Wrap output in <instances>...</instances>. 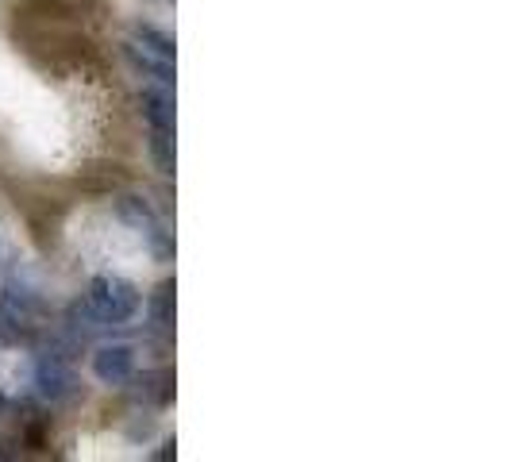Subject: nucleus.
Segmentation results:
<instances>
[{"label":"nucleus","mask_w":512,"mask_h":462,"mask_svg":"<svg viewBox=\"0 0 512 462\" xmlns=\"http://www.w3.org/2000/svg\"><path fill=\"white\" fill-rule=\"evenodd\" d=\"M85 305H89V312H93L101 324H108V328H124V324H131V320L139 316L143 301H139V289H135L131 282L116 278V274H101V278L89 282Z\"/></svg>","instance_id":"obj_1"},{"label":"nucleus","mask_w":512,"mask_h":462,"mask_svg":"<svg viewBox=\"0 0 512 462\" xmlns=\"http://www.w3.org/2000/svg\"><path fill=\"white\" fill-rule=\"evenodd\" d=\"M112 212H116L131 231H139V235L147 239L154 262H170V258H174V231H166L162 216L154 212L147 197H139V193H124V197L112 205Z\"/></svg>","instance_id":"obj_2"},{"label":"nucleus","mask_w":512,"mask_h":462,"mask_svg":"<svg viewBox=\"0 0 512 462\" xmlns=\"http://www.w3.org/2000/svg\"><path fill=\"white\" fill-rule=\"evenodd\" d=\"M35 389L47 405H62L77 393V378L70 370V355L62 351H43L35 359Z\"/></svg>","instance_id":"obj_3"},{"label":"nucleus","mask_w":512,"mask_h":462,"mask_svg":"<svg viewBox=\"0 0 512 462\" xmlns=\"http://www.w3.org/2000/svg\"><path fill=\"white\" fill-rule=\"evenodd\" d=\"M93 378L108 389H124L135 378V347L131 343H101L93 351Z\"/></svg>","instance_id":"obj_4"},{"label":"nucleus","mask_w":512,"mask_h":462,"mask_svg":"<svg viewBox=\"0 0 512 462\" xmlns=\"http://www.w3.org/2000/svg\"><path fill=\"white\" fill-rule=\"evenodd\" d=\"M124 58H128V66L135 70L139 77H147L151 85H162V89H174V62H166V58H158V54L143 51V47H135V43H124Z\"/></svg>","instance_id":"obj_5"},{"label":"nucleus","mask_w":512,"mask_h":462,"mask_svg":"<svg viewBox=\"0 0 512 462\" xmlns=\"http://www.w3.org/2000/svg\"><path fill=\"white\" fill-rule=\"evenodd\" d=\"M147 332L158 339L174 335V282H162L147 301Z\"/></svg>","instance_id":"obj_6"},{"label":"nucleus","mask_w":512,"mask_h":462,"mask_svg":"<svg viewBox=\"0 0 512 462\" xmlns=\"http://www.w3.org/2000/svg\"><path fill=\"white\" fill-rule=\"evenodd\" d=\"M139 112H143L147 128H170L174 131V97H170V89H162V85H147V89L139 93Z\"/></svg>","instance_id":"obj_7"},{"label":"nucleus","mask_w":512,"mask_h":462,"mask_svg":"<svg viewBox=\"0 0 512 462\" xmlns=\"http://www.w3.org/2000/svg\"><path fill=\"white\" fill-rule=\"evenodd\" d=\"M139 401H151L158 409H166L174 401V374L170 370H147L139 378Z\"/></svg>","instance_id":"obj_8"},{"label":"nucleus","mask_w":512,"mask_h":462,"mask_svg":"<svg viewBox=\"0 0 512 462\" xmlns=\"http://www.w3.org/2000/svg\"><path fill=\"white\" fill-rule=\"evenodd\" d=\"M131 43H135V47H143V51L158 54V58H166V62H174V39H170L162 27L135 24L131 27Z\"/></svg>","instance_id":"obj_9"},{"label":"nucleus","mask_w":512,"mask_h":462,"mask_svg":"<svg viewBox=\"0 0 512 462\" xmlns=\"http://www.w3.org/2000/svg\"><path fill=\"white\" fill-rule=\"evenodd\" d=\"M147 147L158 166V174H174V131L170 128H147Z\"/></svg>","instance_id":"obj_10"},{"label":"nucleus","mask_w":512,"mask_h":462,"mask_svg":"<svg viewBox=\"0 0 512 462\" xmlns=\"http://www.w3.org/2000/svg\"><path fill=\"white\" fill-rule=\"evenodd\" d=\"M4 412H8V397H4V393H0V416H4Z\"/></svg>","instance_id":"obj_11"}]
</instances>
